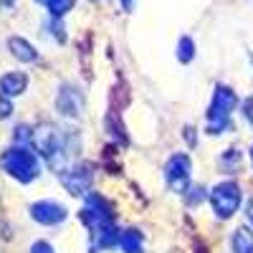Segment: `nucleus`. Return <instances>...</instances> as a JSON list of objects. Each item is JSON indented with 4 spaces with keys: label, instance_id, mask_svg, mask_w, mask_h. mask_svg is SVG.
<instances>
[{
    "label": "nucleus",
    "instance_id": "2",
    "mask_svg": "<svg viewBox=\"0 0 253 253\" xmlns=\"http://www.w3.org/2000/svg\"><path fill=\"white\" fill-rule=\"evenodd\" d=\"M31 144H33V150L43 155L61 175V170H63V142H61V134H58L56 126L38 124L31 134Z\"/></svg>",
    "mask_w": 253,
    "mask_h": 253
},
{
    "label": "nucleus",
    "instance_id": "19",
    "mask_svg": "<svg viewBox=\"0 0 253 253\" xmlns=\"http://www.w3.org/2000/svg\"><path fill=\"white\" fill-rule=\"evenodd\" d=\"M248 220L253 223V200H251V205H248Z\"/></svg>",
    "mask_w": 253,
    "mask_h": 253
},
{
    "label": "nucleus",
    "instance_id": "14",
    "mask_svg": "<svg viewBox=\"0 0 253 253\" xmlns=\"http://www.w3.org/2000/svg\"><path fill=\"white\" fill-rule=\"evenodd\" d=\"M193 53H195L193 41H190V38H182V41H180V61H182V63H187L190 58H193Z\"/></svg>",
    "mask_w": 253,
    "mask_h": 253
},
{
    "label": "nucleus",
    "instance_id": "9",
    "mask_svg": "<svg viewBox=\"0 0 253 253\" xmlns=\"http://www.w3.org/2000/svg\"><path fill=\"white\" fill-rule=\"evenodd\" d=\"M56 107H58L61 114H66V117H81V112H84V96L74 86H63L58 99H56Z\"/></svg>",
    "mask_w": 253,
    "mask_h": 253
},
{
    "label": "nucleus",
    "instance_id": "20",
    "mask_svg": "<svg viewBox=\"0 0 253 253\" xmlns=\"http://www.w3.org/2000/svg\"><path fill=\"white\" fill-rule=\"evenodd\" d=\"M251 162H253V147H251Z\"/></svg>",
    "mask_w": 253,
    "mask_h": 253
},
{
    "label": "nucleus",
    "instance_id": "6",
    "mask_svg": "<svg viewBox=\"0 0 253 253\" xmlns=\"http://www.w3.org/2000/svg\"><path fill=\"white\" fill-rule=\"evenodd\" d=\"M165 177L175 193H187L190 185V157L187 155H172L165 167Z\"/></svg>",
    "mask_w": 253,
    "mask_h": 253
},
{
    "label": "nucleus",
    "instance_id": "4",
    "mask_svg": "<svg viewBox=\"0 0 253 253\" xmlns=\"http://www.w3.org/2000/svg\"><path fill=\"white\" fill-rule=\"evenodd\" d=\"M81 220L86 223V228L91 230V233L107 228V225L114 223V205L107 198H101L99 193H91L86 205H84V210H81Z\"/></svg>",
    "mask_w": 253,
    "mask_h": 253
},
{
    "label": "nucleus",
    "instance_id": "15",
    "mask_svg": "<svg viewBox=\"0 0 253 253\" xmlns=\"http://www.w3.org/2000/svg\"><path fill=\"white\" fill-rule=\"evenodd\" d=\"M31 253H56V251H53L51 243H46V241H36V243L31 246Z\"/></svg>",
    "mask_w": 253,
    "mask_h": 253
},
{
    "label": "nucleus",
    "instance_id": "8",
    "mask_svg": "<svg viewBox=\"0 0 253 253\" xmlns=\"http://www.w3.org/2000/svg\"><path fill=\"white\" fill-rule=\"evenodd\" d=\"M61 182L71 195H86V190L91 185V167L89 165H79L71 172H61Z\"/></svg>",
    "mask_w": 253,
    "mask_h": 253
},
{
    "label": "nucleus",
    "instance_id": "13",
    "mask_svg": "<svg viewBox=\"0 0 253 253\" xmlns=\"http://www.w3.org/2000/svg\"><path fill=\"white\" fill-rule=\"evenodd\" d=\"M230 243H233V253H253V233L246 225L236 230Z\"/></svg>",
    "mask_w": 253,
    "mask_h": 253
},
{
    "label": "nucleus",
    "instance_id": "17",
    "mask_svg": "<svg viewBox=\"0 0 253 253\" xmlns=\"http://www.w3.org/2000/svg\"><path fill=\"white\" fill-rule=\"evenodd\" d=\"M243 112H246V119L253 124V99H248V101L243 104Z\"/></svg>",
    "mask_w": 253,
    "mask_h": 253
},
{
    "label": "nucleus",
    "instance_id": "10",
    "mask_svg": "<svg viewBox=\"0 0 253 253\" xmlns=\"http://www.w3.org/2000/svg\"><path fill=\"white\" fill-rule=\"evenodd\" d=\"M26 74H5L3 76V96H18V94H23L26 91Z\"/></svg>",
    "mask_w": 253,
    "mask_h": 253
},
{
    "label": "nucleus",
    "instance_id": "7",
    "mask_svg": "<svg viewBox=\"0 0 253 253\" xmlns=\"http://www.w3.org/2000/svg\"><path fill=\"white\" fill-rule=\"evenodd\" d=\"M31 218L43 225H58L66 220V208L53 200H38L31 205Z\"/></svg>",
    "mask_w": 253,
    "mask_h": 253
},
{
    "label": "nucleus",
    "instance_id": "18",
    "mask_svg": "<svg viewBox=\"0 0 253 253\" xmlns=\"http://www.w3.org/2000/svg\"><path fill=\"white\" fill-rule=\"evenodd\" d=\"M10 112H13V107H8V99H3V112H0V114H3V119H5Z\"/></svg>",
    "mask_w": 253,
    "mask_h": 253
},
{
    "label": "nucleus",
    "instance_id": "3",
    "mask_svg": "<svg viewBox=\"0 0 253 253\" xmlns=\"http://www.w3.org/2000/svg\"><path fill=\"white\" fill-rule=\"evenodd\" d=\"M3 170L15 177L18 182H31L38 177V160L28 152V150H20V147H13L3 155Z\"/></svg>",
    "mask_w": 253,
    "mask_h": 253
},
{
    "label": "nucleus",
    "instance_id": "16",
    "mask_svg": "<svg viewBox=\"0 0 253 253\" xmlns=\"http://www.w3.org/2000/svg\"><path fill=\"white\" fill-rule=\"evenodd\" d=\"M31 134L33 132H28V126H18L15 129V139L18 142H31Z\"/></svg>",
    "mask_w": 253,
    "mask_h": 253
},
{
    "label": "nucleus",
    "instance_id": "11",
    "mask_svg": "<svg viewBox=\"0 0 253 253\" xmlns=\"http://www.w3.org/2000/svg\"><path fill=\"white\" fill-rule=\"evenodd\" d=\"M119 246L124 253H144V241H142L139 230H124L119 238Z\"/></svg>",
    "mask_w": 253,
    "mask_h": 253
},
{
    "label": "nucleus",
    "instance_id": "12",
    "mask_svg": "<svg viewBox=\"0 0 253 253\" xmlns=\"http://www.w3.org/2000/svg\"><path fill=\"white\" fill-rule=\"evenodd\" d=\"M8 46H10L13 56L20 58V61H36V58H38L36 48L28 43V41H23V38H10V41H8Z\"/></svg>",
    "mask_w": 253,
    "mask_h": 253
},
{
    "label": "nucleus",
    "instance_id": "5",
    "mask_svg": "<svg viewBox=\"0 0 253 253\" xmlns=\"http://www.w3.org/2000/svg\"><path fill=\"white\" fill-rule=\"evenodd\" d=\"M210 205H213L218 218H230L241 205V187L236 182H220L210 190Z\"/></svg>",
    "mask_w": 253,
    "mask_h": 253
},
{
    "label": "nucleus",
    "instance_id": "1",
    "mask_svg": "<svg viewBox=\"0 0 253 253\" xmlns=\"http://www.w3.org/2000/svg\"><path fill=\"white\" fill-rule=\"evenodd\" d=\"M238 96L233 89L228 86H215L213 91V101H210L208 109V132L210 134H223L230 124V112L236 109Z\"/></svg>",
    "mask_w": 253,
    "mask_h": 253
}]
</instances>
